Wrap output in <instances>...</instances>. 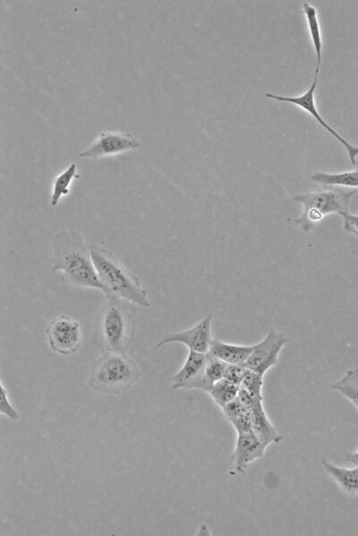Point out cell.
Segmentation results:
<instances>
[{
	"label": "cell",
	"instance_id": "16",
	"mask_svg": "<svg viewBox=\"0 0 358 536\" xmlns=\"http://www.w3.org/2000/svg\"><path fill=\"white\" fill-rule=\"evenodd\" d=\"M77 169V164L73 162L55 176L52 183V192L49 201L50 206L55 207L62 198L70 194V186L72 183L74 179L80 177Z\"/></svg>",
	"mask_w": 358,
	"mask_h": 536
},
{
	"label": "cell",
	"instance_id": "11",
	"mask_svg": "<svg viewBox=\"0 0 358 536\" xmlns=\"http://www.w3.org/2000/svg\"><path fill=\"white\" fill-rule=\"evenodd\" d=\"M267 446L260 441L253 430L236 434V440L231 461L234 470L244 472L256 460L261 458Z\"/></svg>",
	"mask_w": 358,
	"mask_h": 536
},
{
	"label": "cell",
	"instance_id": "17",
	"mask_svg": "<svg viewBox=\"0 0 358 536\" xmlns=\"http://www.w3.org/2000/svg\"><path fill=\"white\" fill-rule=\"evenodd\" d=\"M311 180L329 186L358 188V169L338 173L318 171L311 176Z\"/></svg>",
	"mask_w": 358,
	"mask_h": 536
},
{
	"label": "cell",
	"instance_id": "20",
	"mask_svg": "<svg viewBox=\"0 0 358 536\" xmlns=\"http://www.w3.org/2000/svg\"><path fill=\"white\" fill-rule=\"evenodd\" d=\"M227 365L222 360L212 358L208 354L199 390L209 393L217 382L224 378Z\"/></svg>",
	"mask_w": 358,
	"mask_h": 536
},
{
	"label": "cell",
	"instance_id": "8",
	"mask_svg": "<svg viewBox=\"0 0 358 536\" xmlns=\"http://www.w3.org/2000/svg\"><path fill=\"white\" fill-rule=\"evenodd\" d=\"M287 342L288 339L284 333L269 330L260 341L252 345V351L244 367L264 376L277 363Z\"/></svg>",
	"mask_w": 358,
	"mask_h": 536
},
{
	"label": "cell",
	"instance_id": "15",
	"mask_svg": "<svg viewBox=\"0 0 358 536\" xmlns=\"http://www.w3.org/2000/svg\"><path fill=\"white\" fill-rule=\"evenodd\" d=\"M321 463L328 474L345 494L351 497L358 496V465L354 468H346L325 459L321 460Z\"/></svg>",
	"mask_w": 358,
	"mask_h": 536
},
{
	"label": "cell",
	"instance_id": "1",
	"mask_svg": "<svg viewBox=\"0 0 358 536\" xmlns=\"http://www.w3.org/2000/svg\"><path fill=\"white\" fill-rule=\"evenodd\" d=\"M51 245L52 272H61L63 281L71 286L106 293L94 267L88 243L80 231H60L54 235Z\"/></svg>",
	"mask_w": 358,
	"mask_h": 536
},
{
	"label": "cell",
	"instance_id": "4",
	"mask_svg": "<svg viewBox=\"0 0 358 536\" xmlns=\"http://www.w3.org/2000/svg\"><path fill=\"white\" fill-rule=\"evenodd\" d=\"M141 369L126 352L102 351L93 364L88 384L103 394H120L130 391L140 380Z\"/></svg>",
	"mask_w": 358,
	"mask_h": 536
},
{
	"label": "cell",
	"instance_id": "3",
	"mask_svg": "<svg viewBox=\"0 0 358 536\" xmlns=\"http://www.w3.org/2000/svg\"><path fill=\"white\" fill-rule=\"evenodd\" d=\"M132 306L113 295H105L94 326L95 344L102 351H127L134 330Z\"/></svg>",
	"mask_w": 358,
	"mask_h": 536
},
{
	"label": "cell",
	"instance_id": "22",
	"mask_svg": "<svg viewBox=\"0 0 358 536\" xmlns=\"http://www.w3.org/2000/svg\"><path fill=\"white\" fill-rule=\"evenodd\" d=\"M240 387L245 390L252 397L263 399V376L246 368Z\"/></svg>",
	"mask_w": 358,
	"mask_h": 536
},
{
	"label": "cell",
	"instance_id": "23",
	"mask_svg": "<svg viewBox=\"0 0 358 536\" xmlns=\"http://www.w3.org/2000/svg\"><path fill=\"white\" fill-rule=\"evenodd\" d=\"M221 410L225 418L230 424L250 413V411L242 403L238 397L226 404Z\"/></svg>",
	"mask_w": 358,
	"mask_h": 536
},
{
	"label": "cell",
	"instance_id": "6",
	"mask_svg": "<svg viewBox=\"0 0 358 536\" xmlns=\"http://www.w3.org/2000/svg\"><path fill=\"white\" fill-rule=\"evenodd\" d=\"M45 333L50 350L62 356L76 352L81 344V324L68 316L53 318L47 325Z\"/></svg>",
	"mask_w": 358,
	"mask_h": 536
},
{
	"label": "cell",
	"instance_id": "7",
	"mask_svg": "<svg viewBox=\"0 0 358 536\" xmlns=\"http://www.w3.org/2000/svg\"><path fill=\"white\" fill-rule=\"evenodd\" d=\"M320 66L316 65L314 79L311 82L310 88L302 95L295 97L275 95L272 93H265L267 98L276 99L278 101L288 102L301 108L303 111L310 114L314 119L335 139H337L345 149L350 162L353 165L356 164V157L358 156V146L350 143L344 137H342L338 132H337L330 125H328L325 119L319 113L315 99L314 91L317 88L318 78L320 74Z\"/></svg>",
	"mask_w": 358,
	"mask_h": 536
},
{
	"label": "cell",
	"instance_id": "12",
	"mask_svg": "<svg viewBox=\"0 0 358 536\" xmlns=\"http://www.w3.org/2000/svg\"><path fill=\"white\" fill-rule=\"evenodd\" d=\"M208 359V353L189 350L182 367L171 376L170 387L174 390L200 389L201 375Z\"/></svg>",
	"mask_w": 358,
	"mask_h": 536
},
{
	"label": "cell",
	"instance_id": "9",
	"mask_svg": "<svg viewBox=\"0 0 358 536\" xmlns=\"http://www.w3.org/2000/svg\"><path fill=\"white\" fill-rule=\"evenodd\" d=\"M212 319L213 312H210L206 317L200 320L190 328L182 332L167 334L157 343L155 350L169 343H182L185 345L189 350L208 353L213 341L211 334Z\"/></svg>",
	"mask_w": 358,
	"mask_h": 536
},
{
	"label": "cell",
	"instance_id": "27",
	"mask_svg": "<svg viewBox=\"0 0 358 536\" xmlns=\"http://www.w3.org/2000/svg\"><path fill=\"white\" fill-rule=\"evenodd\" d=\"M345 461L354 465H358V449L355 452H348L345 454Z\"/></svg>",
	"mask_w": 358,
	"mask_h": 536
},
{
	"label": "cell",
	"instance_id": "14",
	"mask_svg": "<svg viewBox=\"0 0 358 536\" xmlns=\"http://www.w3.org/2000/svg\"><path fill=\"white\" fill-rule=\"evenodd\" d=\"M252 345H241L214 339L208 354L228 365H243L252 351Z\"/></svg>",
	"mask_w": 358,
	"mask_h": 536
},
{
	"label": "cell",
	"instance_id": "26",
	"mask_svg": "<svg viewBox=\"0 0 358 536\" xmlns=\"http://www.w3.org/2000/svg\"><path fill=\"white\" fill-rule=\"evenodd\" d=\"M344 220V229L350 234L358 237V214L344 212L339 214Z\"/></svg>",
	"mask_w": 358,
	"mask_h": 536
},
{
	"label": "cell",
	"instance_id": "19",
	"mask_svg": "<svg viewBox=\"0 0 358 536\" xmlns=\"http://www.w3.org/2000/svg\"><path fill=\"white\" fill-rule=\"evenodd\" d=\"M330 387L349 400L358 410V368L348 369Z\"/></svg>",
	"mask_w": 358,
	"mask_h": 536
},
{
	"label": "cell",
	"instance_id": "5",
	"mask_svg": "<svg viewBox=\"0 0 358 536\" xmlns=\"http://www.w3.org/2000/svg\"><path fill=\"white\" fill-rule=\"evenodd\" d=\"M357 190L345 191L339 187H328L292 196V200L303 206L302 215L294 221L300 229L310 233L327 216L349 211V203Z\"/></svg>",
	"mask_w": 358,
	"mask_h": 536
},
{
	"label": "cell",
	"instance_id": "2",
	"mask_svg": "<svg viewBox=\"0 0 358 536\" xmlns=\"http://www.w3.org/2000/svg\"><path fill=\"white\" fill-rule=\"evenodd\" d=\"M88 246L98 277L106 290L104 295H113L133 306L150 307L148 291L134 272L106 247L94 243H88Z\"/></svg>",
	"mask_w": 358,
	"mask_h": 536
},
{
	"label": "cell",
	"instance_id": "21",
	"mask_svg": "<svg viewBox=\"0 0 358 536\" xmlns=\"http://www.w3.org/2000/svg\"><path fill=\"white\" fill-rule=\"evenodd\" d=\"M239 391V385L223 378L217 382L208 393L215 404L222 409L238 396Z\"/></svg>",
	"mask_w": 358,
	"mask_h": 536
},
{
	"label": "cell",
	"instance_id": "18",
	"mask_svg": "<svg viewBox=\"0 0 358 536\" xmlns=\"http://www.w3.org/2000/svg\"><path fill=\"white\" fill-rule=\"evenodd\" d=\"M303 12L307 22L308 30L316 54V64L320 65L322 61V39L318 19L317 10L308 3L303 4Z\"/></svg>",
	"mask_w": 358,
	"mask_h": 536
},
{
	"label": "cell",
	"instance_id": "25",
	"mask_svg": "<svg viewBox=\"0 0 358 536\" xmlns=\"http://www.w3.org/2000/svg\"><path fill=\"white\" fill-rule=\"evenodd\" d=\"M245 370L246 367L243 365H227L224 378L240 386Z\"/></svg>",
	"mask_w": 358,
	"mask_h": 536
},
{
	"label": "cell",
	"instance_id": "13",
	"mask_svg": "<svg viewBox=\"0 0 358 536\" xmlns=\"http://www.w3.org/2000/svg\"><path fill=\"white\" fill-rule=\"evenodd\" d=\"M263 399H257L249 409L251 418L252 430L268 447L271 444H277L282 440V436L269 420L263 404Z\"/></svg>",
	"mask_w": 358,
	"mask_h": 536
},
{
	"label": "cell",
	"instance_id": "24",
	"mask_svg": "<svg viewBox=\"0 0 358 536\" xmlns=\"http://www.w3.org/2000/svg\"><path fill=\"white\" fill-rule=\"evenodd\" d=\"M1 401H0V413L12 420H17L20 419V414L17 410L12 404L9 398L8 391L4 386L3 381H1Z\"/></svg>",
	"mask_w": 358,
	"mask_h": 536
},
{
	"label": "cell",
	"instance_id": "10",
	"mask_svg": "<svg viewBox=\"0 0 358 536\" xmlns=\"http://www.w3.org/2000/svg\"><path fill=\"white\" fill-rule=\"evenodd\" d=\"M141 146L138 139L130 133L102 131L99 135L83 151L81 158L98 159L117 155Z\"/></svg>",
	"mask_w": 358,
	"mask_h": 536
}]
</instances>
